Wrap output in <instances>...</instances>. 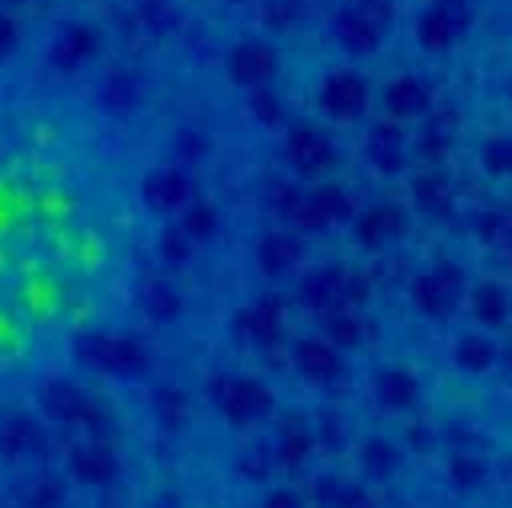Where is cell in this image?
Here are the masks:
<instances>
[{"label": "cell", "mask_w": 512, "mask_h": 508, "mask_svg": "<svg viewBox=\"0 0 512 508\" xmlns=\"http://www.w3.org/2000/svg\"><path fill=\"white\" fill-rule=\"evenodd\" d=\"M208 396L232 428H248V424H260L264 416H272V392L256 376H228V372L212 376Z\"/></svg>", "instance_id": "6da1fadb"}, {"label": "cell", "mask_w": 512, "mask_h": 508, "mask_svg": "<svg viewBox=\"0 0 512 508\" xmlns=\"http://www.w3.org/2000/svg\"><path fill=\"white\" fill-rule=\"evenodd\" d=\"M448 472H452V480H456L460 488H476V484L488 476V464H484V456H476V452H456L452 464H448Z\"/></svg>", "instance_id": "5bb4252c"}, {"label": "cell", "mask_w": 512, "mask_h": 508, "mask_svg": "<svg viewBox=\"0 0 512 508\" xmlns=\"http://www.w3.org/2000/svg\"><path fill=\"white\" fill-rule=\"evenodd\" d=\"M76 356L104 376H140L148 368V348L120 332H84L76 336Z\"/></svg>", "instance_id": "7a4b0ae2"}, {"label": "cell", "mask_w": 512, "mask_h": 508, "mask_svg": "<svg viewBox=\"0 0 512 508\" xmlns=\"http://www.w3.org/2000/svg\"><path fill=\"white\" fill-rule=\"evenodd\" d=\"M372 392H376V400H380L384 408H392V412H408V408H416V400H420L416 376L404 372V368H384V372L376 376Z\"/></svg>", "instance_id": "52a82bcc"}, {"label": "cell", "mask_w": 512, "mask_h": 508, "mask_svg": "<svg viewBox=\"0 0 512 508\" xmlns=\"http://www.w3.org/2000/svg\"><path fill=\"white\" fill-rule=\"evenodd\" d=\"M148 404H152V416H156L164 428H172V432L188 428V420H192V396H188V388H180V384H156Z\"/></svg>", "instance_id": "ba28073f"}, {"label": "cell", "mask_w": 512, "mask_h": 508, "mask_svg": "<svg viewBox=\"0 0 512 508\" xmlns=\"http://www.w3.org/2000/svg\"><path fill=\"white\" fill-rule=\"evenodd\" d=\"M420 308L432 312V316H448V312L456 308V292H452L448 284H432V280H428V284L420 288Z\"/></svg>", "instance_id": "2e32d148"}, {"label": "cell", "mask_w": 512, "mask_h": 508, "mask_svg": "<svg viewBox=\"0 0 512 508\" xmlns=\"http://www.w3.org/2000/svg\"><path fill=\"white\" fill-rule=\"evenodd\" d=\"M64 500H68V484L52 472H40V476L24 480V488H20L24 508H64Z\"/></svg>", "instance_id": "9c48e42d"}, {"label": "cell", "mask_w": 512, "mask_h": 508, "mask_svg": "<svg viewBox=\"0 0 512 508\" xmlns=\"http://www.w3.org/2000/svg\"><path fill=\"white\" fill-rule=\"evenodd\" d=\"M136 304H140V312H144L148 320H160V324L176 320V312H180V296H176L168 284H160V280H148V284H140V292H136Z\"/></svg>", "instance_id": "30bf717a"}, {"label": "cell", "mask_w": 512, "mask_h": 508, "mask_svg": "<svg viewBox=\"0 0 512 508\" xmlns=\"http://www.w3.org/2000/svg\"><path fill=\"white\" fill-rule=\"evenodd\" d=\"M292 364H296L300 376H308V380H316V384H328V380L340 372V352H336L332 344L304 340V344H296Z\"/></svg>", "instance_id": "8992f818"}, {"label": "cell", "mask_w": 512, "mask_h": 508, "mask_svg": "<svg viewBox=\"0 0 512 508\" xmlns=\"http://www.w3.org/2000/svg\"><path fill=\"white\" fill-rule=\"evenodd\" d=\"M236 332H240L244 340H252V344H272L276 332H280V324L268 320L264 312H240V316H236Z\"/></svg>", "instance_id": "4fadbf2b"}, {"label": "cell", "mask_w": 512, "mask_h": 508, "mask_svg": "<svg viewBox=\"0 0 512 508\" xmlns=\"http://www.w3.org/2000/svg\"><path fill=\"white\" fill-rule=\"evenodd\" d=\"M240 472H244L248 480H268V472H272V452L248 448V452L240 456Z\"/></svg>", "instance_id": "d6986e66"}, {"label": "cell", "mask_w": 512, "mask_h": 508, "mask_svg": "<svg viewBox=\"0 0 512 508\" xmlns=\"http://www.w3.org/2000/svg\"><path fill=\"white\" fill-rule=\"evenodd\" d=\"M472 312H476L480 324L500 328V324L508 320V296H504L496 284H484V288L476 292V300H472Z\"/></svg>", "instance_id": "7c38bea8"}, {"label": "cell", "mask_w": 512, "mask_h": 508, "mask_svg": "<svg viewBox=\"0 0 512 508\" xmlns=\"http://www.w3.org/2000/svg\"><path fill=\"white\" fill-rule=\"evenodd\" d=\"M44 448V428L32 416H4L0 420V456L4 460H24Z\"/></svg>", "instance_id": "5b68a950"}, {"label": "cell", "mask_w": 512, "mask_h": 508, "mask_svg": "<svg viewBox=\"0 0 512 508\" xmlns=\"http://www.w3.org/2000/svg\"><path fill=\"white\" fill-rule=\"evenodd\" d=\"M40 404H44V412L56 424H68V428H104L100 404L88 392H80L76 384H68V380H52L40 392Z\"/></svg>", "instance_id": "3957f363"}, {"label": "cell", "mask_w": 512, "mask_h": 508, "mask_svg": "<svg viewBox=\"0 0 512 508\" xmlns=\"http://www.w3.org/2000/svg\"><path fill=\"white\" fill-rule=\"evenodd\" d=\"M276 460H280L288 472H300L304 460H308V436H304V432H284L280 444H276Z\"/></svg>", "instance_id": "9a60e30c"}, {"label": "cell", "mask_w": 512, "mask_h": 508, "mask_svg": "<svg viewBox=\"0 0 512 508\" xmlns=\"http://www.w3.org/2000/svg\"><path fill=\"white\" fill-rule=\"evenodd\" d=\"M68 468H72V476L80 484H92V488L112 484L120 476V460H116V452L108 444H80V448H72Z\"/></svg>", "instance_id": "277c9868"}, {"label": "cell", "mask_w": 512, "mask_h": 508, "mask_svg": "<svg viewBox=\"0 0 512 508\" xmlns=\"http://www.w3.org/2000/svg\"><path fill=\"white\" fill-rule=\"evenodd\" d=\"M264 508H304V504H300V496H296L292 488H276V492L264 500Z\"/></svg>", "instance_id": "ffe728a7"}, {"label": "cell", "mask_w": 512, "mask_h": 508, "mask_svg": "<svg viewBox=\"0 0 512 508\" xmlns=\"http://www.w3.org/2000/svg\"><path fill=\"white\" fill-rule=\"evenodd\" d=\"M364 468H368L372 476H388V472L396 468V448H392V444H384V440L364 444Z\"/></svg>", "instance_id": "e0dca14e"}, {"label": "cell", "mask_w": 512, "mask_h": 508, "mask_svg": "<svg viewBox=\"0 0 512 508\" xmlns=\"http://www.w3.org/2000/svg\"><path fill=\"white\" fill-rule=\"evenodd\" d=\"M328 332H332L336 348H356V344L364 340V328H360L356 316H332V320H328Z\"/></svg>", "instance_id": "ac0fdd59"}, {"label": "cell", "mask_w": 512, "mask_h": 508, "mask_svg": "<svg viewBox=\"0 0 512 508\" xmlns=\"http://www.w3.org/2000/svg\"><path fill=\"white\" fill-rule=\"evenodd\" d=\"M496 360H500V352H496L492 340H484V336H464V340H456V364H460L464 372H488Z\"/></svg>", "instance_id": "8fae6325"}]
</instances>
